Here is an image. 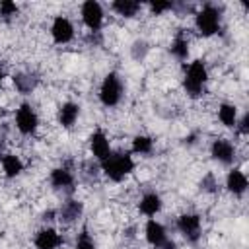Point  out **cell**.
<instances>
[{
	"label": "cell",
	"mask_w": 249,
	"mask_h": 249,
	"mask_svg": "<svg viewBox=\"0 0 249 249\" xmlns=\"http://www.w3.org/2000/svg\"><path fill=\"white\" fill-rule=\"evenodd\" d=\"M99 167L109 181L119 183L134 171V160L130 152H111L103 161H99Z\"/></svg>",
	"instance_id": "1"
},
{
	"label": "cell",
	"mask_w": 249,
	"mask_h": 249,
	"mask_svg": "<svg viewBox=\"0 0 249 249\" xmlns=\"http://www.w3.org/2000/svg\"><path fill=\"white\" fill-rule=\"evenodd\" d=\"M208 82V68L204 64V60H193L187 70H185V78H183V88L187 91L189 97L196 99L202 95L204 91V86Z\"/></svg>",
	"instance_id": "2"
},
{
	"label": "cell",
	"mask_w": 249,
	"mask_h": 249,
	"mask_svg": "<svg viewBox=\"0 0 249 249\" xmlns=\"http://www.w3.org/2000/svg\"><path fill=\"white\" fill-rule=\"evenodd\" d=\"M195 27L196 31L202 35V37H212L220 31L222 27V16H220V10L212 4H206L202 6L196 16H195Z\"/></svg>",
	"instance_id": "3"
},
{
	"label": "cell",
	"mask_w": 249,
	"mask_h": 249,
	"mask_svg": "<svg viewBox=\"0 0 249 249\" xmlns=\"http://www.w3.org/2000/svg\"><path fill=\"white\" fill-rule=\"evenodd\" d=\"M121 97H123V82L117 72H109L99 86V101L103 107H115L119 105Z\"/></svg>",
	"instance_id": "4"
},
{
	"label": "cell",
	"mask_w": 249,
	"mask_h": 249,
	"mask_svg": "<svg viewBox=\"0 0 249 249\" xmlns=\"http://www.w3.org/2000/svg\"><path fill=\"white\" fill-rule=\"evenodd\" d=\"M37 126H39V117H37L35 109L29 103H21L16 111V128L23 136H31V134H35Z\"/></svg>",
	"instance_id": "5"
},
{
	"label": "cell",
	"mask_w": 249,
	"mask_h": 249,
	"mask_svg": "<svg viewBox=\"0 0 249 249\" xmlns=\"http://www.w3.org/2000/svg\"><path fill=\"white\" fill-rule=\"evenodd\" d=\"M177 230H179V233H181L187 241L195 243V241H198V237H200L202 220H200L198 214H193V212L181 214V216L177 218Z\"/></svg>",
	"instance_id": "6"
},
{
	"label": "cell",
	"mask_w": 249,
	"mask_h": 249,
	"mask_svg": "<svg viewBox=\"0 0 249 249\" xmlns=\"http://www.w3.org/2000/svg\"><path fill=\"white\" fill-rule=\"evenodd\" d=\"M80 14H82V21L84 25L89 29V31H99L101 25H103V8L97 0H86L80 8Z\"/></svg>",
	"instance_id": "7"
},
{
	"label": "cell",
	"mask_w": 249,
	"mask_h": 249,
	"mask_svg": "<svg viewBox=\"0 0 249 249\" xmlns=\"http://www.w3.org/2000/svg\"><path fill=\"white\" fill-rule=\"evenodd\" d=\"M51 37L56 45H66L74 39V25L66 16H54L51 23Z\"/></svg>",
	"instance_id": "8"
},
{
	"label": "cell",
	"mask_w": 249,
	"mask_h": 249,
	"mask_svg": "<svg viewBox=\"0 0 249 249\" xmlns=\"http://www.w3.org/2000/svg\"><path fill=\"white\" fill-rule=\"evenodd\" d=\"M210 156L222 165H231L235 160V146L228 138H216L210 144Z\"/></svg>",
	"instance_id": "9"
},
{
	"label": "cell",
	"mask_w": 249,
	"mask_h": 249,
	"mask_svg": "<svg viewBox=\"0 0 249 249\" xmlns=\"http://www.w3.org/2000/svg\"><path fill=\"white\" fill-rule=\"evenodd\" d=\"M89 152L93 154V158L97 161H103L111 154L109 138H107V134L101 128H97V130L91 132V136H89Z\"/></svg>",
	"instance_id": "10"
},
{
	"label": "cell",
	"mask_w": 249,
	"mask_h": 249,
	"mask_svg": "<svg viewBox=\"0 0 249 249\" xmlns=\"http://www.w3.org/2000/svg\"><path fill=\"white\" fill-rule=\"evenodd\" d=\"M35 249H58L62 245V235L54 230V228H41L35 233Z\"/></svg>",
	"instance_id": "11"
},
{
	"label": "cell",
	"mask_w": 249,
	"mask_h": 249,
	"mask_svg": "<svg viewBox=\"0 0 249 249\" xmlns=\"http://www.w3.org/2000/svg\"><path fill=\"white\" fill-rule=\"evenodd\" d=\"M144 235H146V241L152 245V247H156V249H160L165 241H167V231H165V228H163V224H160L156 218H150L148 222H146V226H144Z\"/></svg>",
	"instance_id": "12"
},
{
	"label": "cell",
	"mask_w": 249,
	"mask_h": 249,
	"mask_svg": "<svg viewBox=\"0 0 249 249\" xmlns=\"http://www.w3.org/2000/svg\"><path fill=\"white\" fill-rule=\"evenodd\" d=\"M247 187H249V181H247V175L241 169L228 171V175H226V189L233 196H243L245 191H247Z\"/></svg>",
	"instance_id": "13"
},
{
	"label": "cell",
	"mask_w": 249,
	"mask_h": 249,
	"mask_svg": "<svg viewBox=\"0 0 249 249\" xmlns=\"http://www.w3.org/2000/svg\"><path fill=\"white\" fill-rule=\"evenodd\" d=\"M161 206H163V200H161V196H160L156 191L146 193V195L140 198V202H138V210H140L144 216H148V218H154L156 214H160Z\"/></svg>",
	"instance_id": "14"
},
{
	"label": "cell",
	"mask_w": 249,
	"mask_h": 249,
	"mask_svg": "<svg viewBox=\"0 0 249 249\" xmlns=\"http://www.w3.org/2000/svg\"><path fill=\"white\" fill-rule=\"evenodd\" d=\"M78 117H80V105H78V103L66 101V103H62V105L58 107L56 119H58V123H60L64 128H72V126L76 124Z\"/></svg>",
	"instance_id": "15"
},
{
	"label": "cell",
	"mask_w": 249,
	"mask_h": 249,
	"mask_svg": "<svg viewBox=\"0 0 249 249\" xmlns=\"http://www.w3.org/2000/svg\"><path fill=\"white\" fill-rule=\"evenodd\" d=\"M82 212H84V204L80 202V200H74V198H70V200H66L60 208H58V220L60 222H64V224H72V222H76L80 216H82Z\"/></svg>",
	"instance_id": "16"
},
{
	"label": "cell",
	"mask_w": 249,
	"mask_h": 249,
	"mask_svg": "<svg viewBox=\"0 0 249 249\" xmlns=\"http://www.w3.org/2000/svg\"><path fill=\"white\" fill-rule=\"evenodd\" d=\"M49 181H51L53 189L62 191V189H68V187L74 185V175H72V171L66 169V167H54V169L51 171V175H49Z\"/></svg>",
	"instance_id": "17"
},
{
	"label": "cell",
	"mask_w": 249,
	"mask_h": 249,
	"mask_svg": "<svg viewBox=\"0 0 249 249\" xmlns=\"http://www.w3.org/2000/svg\"><path fill=\"white\" fill-rule=\"evenodd\" d=\"M2 169H4V175L8 179H14L23 171V161L16 154H6L4 160H2Z\"/></svg>",
	"instance_id": "18"
},
{
	"label": "cell",
	"mask_w": 249,
	"mask_h": 249,
	"mask_svg": "<svg viewBox=\"0 0 249 249\" xmlns=\"http://www.w3.org/2000/svg\"><path fill=\"white\" fill-rule=\"evenodd\" d=\"M169 51H171V54H173L177 60H187V56H189V39H187V35H185L183 31H179V33L173 37Z\"/></svg>",
	"instance_id": "19"
},
{
	"label": "cell",
	"mask_w": 249,
	"mask_h": 249,
	"mask_svg": "<svg viewBox=\"0 0 249 249\" xmlns=\"http://www.w3.org/2000/svg\"><path fill=\"white\" fill-rule=\"evenodd\" d=\"M218 119H220V123H222L224 126H228V128L235 126V123H237V119H239L237 107H235L233 103H222V105L218 107Z\"/></svg>",
	"instance_id": "20"
},
{
	"label": "cell",
	"mask_w": 249,
	"mask_h": 249,
	"mask_svg": "<svg viewBox=\"0 0 249 249\" xmlns=\"http://www.w3.org/2000/svg\"><path fill=\"white\" fill-rule=\"evenodd\" d=\"M111 8L119 14V16H123V18H134L138 12H140V2H136V0H115L113 4H111Z\"/></svg>",
	"instance_id": "21"
},
{
	"label": "cell",
	"mask_w": 249,
	"mask_h": 249,
	"mask_svg": "<svg viewBox=\"0 0 249 249\" xmlns=\"http://www.w3.org/2000/svg\"><path fill=\"white\" fill-rule=\"evenodd\" d=\"M154 150V140L146 134H136L132 138V154H140V156H146V154H152Z\"/></svg>",
	"instance_id": "22"
},
{
	"label": "cell",
	"mask_w": 249,
	"mask_h": 249,
	"mask_svg": "<svg viewBox=\"0 0 249 249\" xmlns=\"http://www.w3.org/2000/svg\"><path fill=\"white\" fill-rule=\"evenodd\" d=\"M14 86L21 91V93H29L35 86H37V80L33 78V76H29V74H14Z\"/></svg>",
	"instance_id": "23"
},
{
	"label": "cell",
	"mask_w": 249,
	"mask_h": 249,
	"mask_svg": "<svg viewBox=\"0 0 249 249\" xmlns=\"http://www.w3.org/2000/svg\"><path fill=\"white\" fill-rule=\"evenodd\" d=\"M18 12H19V6L16 2H12V0H2L0 2V16L4 19H10V18L18 16Z\"/></svg>",
	"instance_id": "24"
},
{
	"label": "cell",
	"mask_w": 249,
	"mask_h": 249,
	"mask_svg": "<svg viewBox=\"0 0 249 249\" xmlns=\"http://www.w3.org/2000/svg\"><path fill=\"white\" fill-rule=\"evenodd\" d=\"M74 249H95V243L91 239V235L88 233V230H82L76 237V243H74Z\"/></svg>",
	"instance_id": "25"
},
{
	"label": "cell",
	"mask_w": 249,
	"mask_h": 249,
	"mask_svg": "<svg viewBox=\"0 0 249 249\" xmlns=\"http://www.w3.org/2000/svg\"><path fill=\"white\" fill-rule=\"evenodd\" d=\"M148 8H150V12H152V14L160 16V14L167 12V10H173V2H161V0H152V2L148 4Z\"/></svg>",
	"instance_id": "26"
},
{
	"label": "cell",
	"mask_w": 249,
	"mask_h": 249,
	"mask_svg": "<svg viewBox=\"0 0 249 249\" xmlns=\"http://www.w3.org/2000/svg\"><path fill=\"white\" fill-rule=\"evenodd\" d=\"M200 187H202L204 191H208V193H214L216 187H218V183H216V179H214L212 173H206V175L202 177V181H200Z\"/></svg>",
	"instance_id": "27"
},
{
	"label": "cell",
	"mask_w": 249,
	"mask_h": 249,
	"mask_svg": "<svg viewBox=\"0 0 249 249\" xmlns=\"http://www.w3.org/2000/svg\"><path fill=\"white\" fill-rule=\"evenodd\" d=\"M235 126H237V130H239L241 136H247L249 134V113H245L241 119H237Z\"/></svg>",
	"instance_id": "28"
},
{
	"label": "cell",
	"mask_w": 249,
	"mask_h": 249,
	"mask_svg": "<svg viewBox=\"0 0 249 249\" xmlns=\"http://www.w3.org/2000/svg\"><path fill=\"white\" fill-rule=\"evenodd\" d=\"M160 249H177V245H175V241H173V239H169V237H167V241H165Z\"/></svg>",
	"instance_id": "29"
},
{
	"label": "cell",
	"mask_w": 249,
	"mask_h": 249,
	"mask_svg": "<svg viewBox=\"0 0 249 249\" xmlns=\"http://www.w3.org/2000/svg\"><path fill=\"white\" fill-rule=\"evenodd\" d=\"M4 156H6V152H4V146H2V142H0V163H2Z\"/></svg>",
	"instance_id": "30"
},
{
	"label": "cell",
	"mask_w": 249,
	"mask_h": 249,
	"mask_svg": "<svg viewBox=\"0 0 249 249\" xmlns=\"http://www.w3.org/2000/svg\"><path fill=\"white\" fill-rule=\"evenodd\" d=\"M2 82H4V70L0 68V88H2Z\"/></svg>",
	"instance_id": "31"
}]
</instances>
